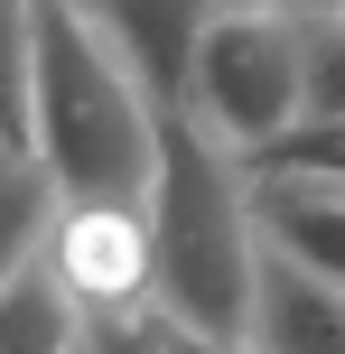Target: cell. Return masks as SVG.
Segmentation results:
<instances>
[{"instance_id":"9a60e30c","label":"cell","mask_w":345,"mask_h":354,"mask_svg":"<svg viewBox=\"0 0 345 354\" xmlns=\"http://www.w3.org/2000/svg\"><path fill=\"white\" fill-rule=\"evenodd\" d=\"M84 354H93V326H84Z\"/></svg>"},{"instance_id":"7c38bea8","label":"cell","mask_w":345,"mask_h":354,"mask_svg":"<svg viewBox=\"0 0 345 354\" xmlns=\"http://www.w3.org/2000/svg\"><path fill=\"white\" fill-rule=\"evenodd\" d=\"M243 177H261V187H336L345 196V122H299L290 140L243 159Z\"/></svg>"},{"instance_id":"5b68a950","label":"cell","mask_w":345,"mask_h":354,"mask_svg":"<svg viewBox=\"0 0 345 354\" xmlns=\"http://www.w3.org/2000/svg\"><path fill=\"white\" fill-rule=\"evenodd\" d=\"M93 37L131 66V84L149 93V112L187 103L196 93V37H205V0H112V10H84Z\"/></svg>"},{"instance_id":"6da1fadb","label":"cell","mask_w":345,"mask_h":354,"mask_svg":"<svg viewBox=\"0 0 345 354\" xmlns=\"http://www.w3.org/2000/svg\"><path fill=\"white\" fill-rule=\"evenodd\" d=\"M149 243H159V317L196 336L252 345V289H261V214L243 159H224L196 131V112H159V177H149Z\"/></svg>"},{"instance_id":"ba28073f","label":"cell","mask_w":345,"mask_h":354,"mask_svg":"<svg viewBox=\"0 0 345 354\" xmlns=\"http://www.w3.org/2000/svg\"><path fill=\"white\" fill-rule=\"evenodd\" d=\"M0 354H84V317L66 308V289L37 261L0 289Z\"/></svg>"},{"instance_id":"5bb4252c","label":"cell","mask_w":345,"mask_h":354,"mask_svg":"<svg viewBox=\"0 0 345 354\" xmlns=\"http://www.w3.org/2000/svg\"><path fill=\"white\" fill-rule=\"evenodd\" d=\"M93 354H149V345L131 336V326H93Z\"/></svg>"},{"instance_id":"9c48e42d","label":"cell","mask_w":345,"mask_h":354,"mask_svg":"<svg viewBox=\"0 0 345 354\" xmlns=\"http://www.w3.org/2000/svg\"><path fill=\"white\" fill-rule=\"evenodd\" d=\"M0 149L37 159V10L0 0Z\"/></svg>"},{"instance_id":"2e32d148","label":"cell","mask_w":345,"mask_h":354,"mask_svg":"<svg viewBox=\"0 0 345 354\" xmlns=\"http://www.w3.org/2000/svg\"><path fill=\"white\" fill-rule=\"evenodd\" d=\"M0 159H10V149H0Z\"/></svg>"},{"instance_id":"7a4b0ae2","label":"cell","mask_w":345,"mask_h":354,"mask_svg":"<svg viewBox=\"0 0 345 354\" xmlns=\"http://www.w3.org/2000/svg\"><path fill=\"white\" fill-rule=\"evenodd\" d=\"M37 168L56 177V196H112V205H149L159 177L149 93L66 0H37Z\"/></svg>"},{"instance_id":"52a82bcc","label":"cell","mask_w":345,"mask_h":354,"mask_svg":"<svg viewBox=\"0 0 345 354\" xmlns=\"http://www.w3.org/2000/svg\"><path fill=\"white\" fill-rule=\"evenodd\" d=\"M252 214H261V243L280 261H299L308 280L345 289V196L336 187H261L252 177Z\"/></svg>"},{"instance_id":"4fadbf2b","label":"cell","mask_w":345,"mask_h":354,"mask_svg":"<svg viewBox=\"0 0 345 354\" xmlns=\"http://www.w3.org/2000/svg\"><path fill=\"white\" fill-rule=\"evenodd\" d=\"M131 336H140L149 354H252V345H224V336H196V326H178V317H159V308H149V317L131 326Z\"/></svg>"},{"instance_id":"3957f363","label":"cell","mask_w":345,"mask_h":354,"mask_svg":"<svg viewBox=\"0 0 345 354\" xmlns=\"http://www.w3.org/2000/svg\"><path fill=\"white\" fill-rule=\"evenodd\" d=\"M196 131L224 159H261L299 131V28L290 10H205L196 37Z\"/></svg>"},{"instance_id":"30bf717a","label":"cell","mask_w":345,"mask_h":354,"mask_svg":"<svg viewBox=\"0 0 345 354\" xmlns=\"http://www.w3.org/2000/svg\"><path fill=\"white\" fill-rule=\"evenodd\" d=\"M47 214H56V177L37 168V159H0V289L37 261Z\"/></svg>"},{"instance_id":"277c9868","label":"cell","mask_w":345,"mask_h":354,"mask_svg":"<svg viewBox=\"0 0 345 354\" xmlns=\"http://www.w3.org/2000/svg\"><path fill=\"white\" fill-rule=\"evenodd\" d=\"M37 270L66 289L84 326H140L159 308V243H149V205H112V196H56Z\"/></svg>"},{"instance_id":"8fae6325","label":"cell","mask_w":345,"mask_h":354,"mask_svg":"<svg viewBox=\"0 0 345 354\" xmlns=\"http://www.w3.org/2000/svg\"><path fill=\"white\" fill-rule=\"evenodd\" d=\"M299 28V122H345V10H290Z\"/></svg>"},{"instance_id":"8992f818","label":"cell","mask_w":345,"mask_h":354,"mask_svg":"<svg viewBox=\"0 0 345 354\" xmlns=\"http://www.w3.org/2000/svg\"><path fill=\"white\" fill-rule=\"evenodd\" d=\"M252 354H345V289L308 280L261 243V289H252Z\"/></svg>"}]
</instances>
